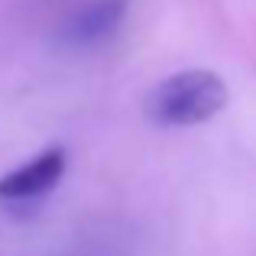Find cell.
I'll use <instances>...</instances> for the list:
<instances>
[{
	"mask_svg": "<svg viewBox=\"0 0 256 256\" xmlns=\"http://www.w3.org/2000/svg\"><path fill=\"white\" fill-rule=\"evenodd\" d=\"M227 107V84L211 68H185L146 94V120L162 130L198 126Z\"/></svg>",
	"mask_w": 256,
	"mask_h": 256,
	"instance_id": "obj_1",
	"label": "cell"
},
{
	"mask_svg": "<svg viewBox=\"0 0 256 256\" xmlns=\"http://www.w3.org/2000/svg\"><path fill=\"white\" fill-rule=\"evenodd\" d=\"M68 166L62 146H46L42 152L30 159V162L16 166L13 172H6L0 178V204L20 211V208H36L46 194H52L58 188Z\"/></svg>",
	"mask_w": 256,
	"mask_h": 256,
	"instance_id": "obj_2",
	"label": "cell"
},
{
	"mask_svg": "<svg viewBox=\"0 0 256 256\" xmlns=\"http://www.w3.org/2000/svg\"><path fill=\"white\" fill-rule=\"evenodd\" d=\"M126 10H130L126 0H91V4L78 6L62 23L58 42L68 49H94L124 26Z\"/></svg>",
	"mask_w": 256,
	"mask_h": 256,
	"instance_id": "obj_3",
	"label": "cell"
}]
</instances>
